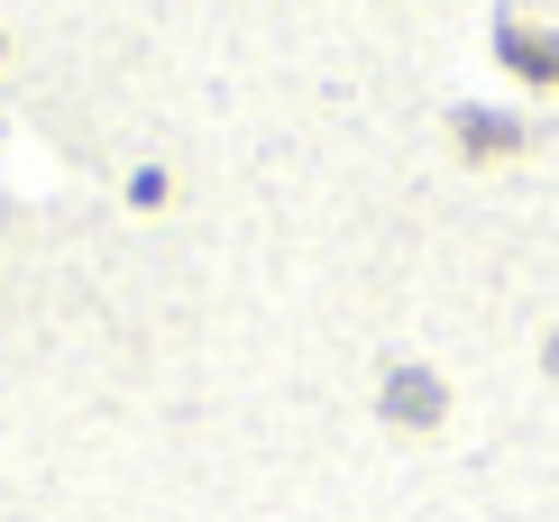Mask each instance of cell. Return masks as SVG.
Instances as JSON below:
<instances>
[{"label":"cell","instance_id":"1","mask_svg":"<svg viewBox=\"0 0 559 522\" xmlns=\"http://www.w3.org/2000/svg\"><path fill=\"white\" fill-rule=\"evenodd\" d=\"M377 413L394 422V431H440V413H450V385H440L431 367H385Z\"/></svg>","mask_w":559,"mask_h":522},{"label":"cell","instance_id":"4","mask_svg":"<svg viewBox=\"0 0 559 522\" xmlns=\"http://www.w3.org/2000/svg\"><path fill=\"white\" fill-rule=\"evenodd\" d=\"M542 367H550V376H559V330H550V348H542Z\"/></svg>","mask_w":559,"mask_h":522},{"label":"cell","instance_id":"3","mask_svg":"<svg viewBox=\"0 0 559 522\" xmlns=\"http://www.w3.org/2000/svg\"><path fill=\"white\" fill-rule=\"evenodd\" d=\"M450 147L468 156V165H504V156L532 147V129L504 120V110H450Z\"/></svg>","mask_w":559,"mask_h":522},{"label":"cell","instance_id":"2","mask_svg":"<svg viewBox=\"0 0 559 522\" xmlns=\"http://www.w3.org/2000/svg\"><path fill=\"white\" fill-rule=\"evenodd\" d=\"M496 56H504V74H514V83H532V92H559V28L504 19V28H496Z\"/></svg>","mask_w":559,"mask_h":522}]
</instances>
